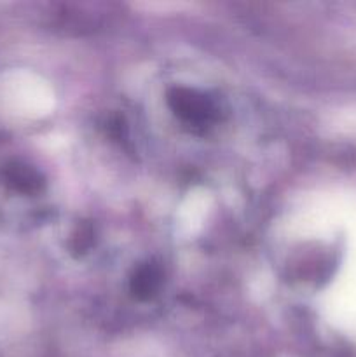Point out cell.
Here are the masks:
<instances>
[{"mask_svg":"<svg viewBox=\"0 0 356 357\" xmlns=\"http://www.w3.org/2000/svg\"><path fill=\"white\" fill-rule=\"evenodd\" d=\"M163 268L159 265L143 264L138 268H135L129 281V289H131L133 296L138 300H150L157 295L161 284H163Z\"/></svg>","mask_w":356,"mask_h":357,"instance_id":"3","label":"cell"},{"mask_svg":"<svg viewBox=\"0 0 356 357\" xmlns=\"http://www.w3.org/2000/svg\"><path fill=\"white\" fill-rule=\"evenodd\" d=\"M3 180L13 190L24 195H37L45 187V178L40 171L24 162L7 164L3 169Z\"/></svg>","mask_w":356,"mask_h":357,"instance_id":"2","label":"cell"},{"mask_svg":"<svg viewBox=\"0 0 356 357\" xmlns=\"http://www.w3.org/2000/svg\"><path fill=\"white\" fill-rule=\"evenodd\" d=\"M168 105L171 112L191 128L206 129L220 119L216 100L191 87H173L168 93Z\"/></svg>","mask_w":356,"mask_h":357,"instance_id":"1","label":"cell"},{"mask_svg":"<svg viewBox=\"0 0 356 357\" xmlns=\"http://www.w3.org/2000/svg\"><path fill=\"white\" fill-rule=\"evenodd\" d=\"M93 237L94 230L93 227H91V223H79V225H77V230L72 234V239H70L68 243L70 253L75 255V257L87 253V250L93 246Z\"/></svg>","mask_w":356,"mask_h":357,"instance_id":"4","label":"cell"}]
</instances>
